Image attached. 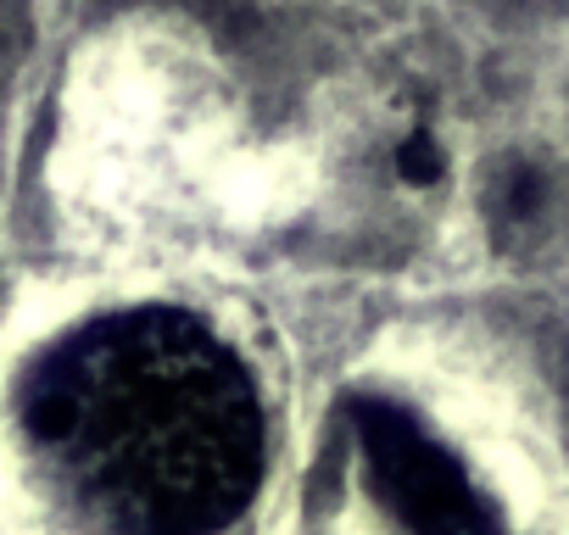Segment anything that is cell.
I'll list each match as a JSON object with an SVG mask.
<instances>
[{"label":"cell","mask_w":569,"mask_h":535,"mask_svg":"<svg viewBox=\"0 0 569 535\" xmlns=\"http://www.w3.org/2000/svg\"><path fill=\"white\" fill-rule=\"evenodd\" d=\"M23 430L112 535H218L262 480L251 374L173 307L68 335L23 391Z\"/></svg>","instance_id":"1"},{"label":"cell","mask_w":569,"mask_h":535,"mask_svg":"<svg viewBox=\"0 0 569 535\" xmlns=\"http://www.w3.org/2000/svg\"><path fill=\"white\" fill-rule=\"evenodd\" d=\"M369 485L408 535H502L491 502L475 491L463 463L397 402L352 407Z\"/></svg>","instance_id":"2"},{"label":"cell","mask_w":569,"mask_h":535,"mask_svg":"<svg viewBox=\"0 0 569 535\" xmlns=\"http://www.w3.org/2000/svg\"><path fill=\"white\" fill-rule=\"evenodd\" d=\"M397 168H402V179L430 184V179H441V145L430 134H408L402 151H397Z\"/></svg>","instance_id":"3"}]
</instances>
